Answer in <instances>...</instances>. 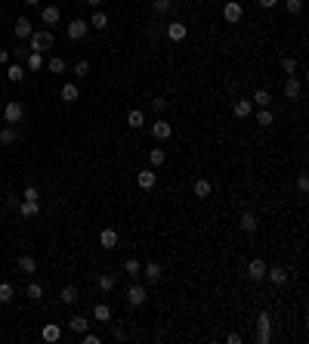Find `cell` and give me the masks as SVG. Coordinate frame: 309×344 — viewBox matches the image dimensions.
<instances>
[{"label":"cell","mask_w":309,"mask_h":344,"mask_svg":"<svg viewBox=\"0 0 309 344\" xmlns=\"http://www.w3.org/2000/svg\"><path fill=\"white\" fill-rule=\"evenodd\" d=\"M28 47H31V53H44V50H50L53 47V31H31V38H28Z\"/></svg>","instance_id":"1"},{"label":"cell","mask_w":309,"mask_h":344,"mask_svg":"<svg viewBox=\"0 0 309 344\" xmlns=\"http://www.w3.org/2000/svg\"><path fill=\"white\" fill-rule=\"evenodd\" d=\"M22 115H25V105H22L19 99H10V102L4 105V121H7V124H19Z\"/></svg>","instance_id":"2"},{"label":"cell","mask_w":309,"mask_h":344,"mask_svg":"<svg viewBox=\"0 0 309 344\" xmlns=\"http://www.w3.org/2000/svg\"><path fill=\"white\" fill-rule=\"evenodd\" d=\"M269 338H272V316L263 310V313L257 316V341H260V344H269Z\"/></svg>","instance_id":"3"},{"label":"cell","mask_w":309,"mask_h":344,"mask_svg":"<svg viewBox=\"0 0 309 344\" xmlns=\"http://www.w3.org/2000/svg\"><path fill=\"white\" fill-rule=\"evenodd\" d=\"M241 16H244V7L238 4V0H226V7H223V19H226L229 25H235V22H241Z\"/></svg>","instance_id":"4"},{"label":"cell","mask_w":309,"mask_h":344,"mask_svg":"<svg viewBox=\"0 0 309 344\" xmlns=\"http://www.w3.org/2000/svg\"><path fill=\"white\" fill-rule=\"evenodd\" d=\"M145 301H149V292H145L139 282H133L130 288H127V304H130V307H142Z\"/></svg>","instance_id":"5"},{"label":"cell","mask_w":309,"mask_h":344,"mask_svg":"<svg viewBox=\"0 0 309 344\" xmlns=\"http://www.w3.org/2000/svg\"><path fill=\"white\" fill-rule=\"evenodd\" d=\"M155 183H158V174H155L152 168H145V171H139V174H136V186H139L142 192L155 189Z\"/></svg>","instance_id":"6"},{"label":"cell","mask_w":309,"mask_h":344,"mask_svg":"<svg viewBox=\"0 0 309 344\" xmlns=\"http://www.w3.org/2000/svg\"><path fill=\"white\" fill-rule=\"evenodd\" d=\"M152 137H155V140H161V143L170 140V137H173V124H167L164 118H158V121L152 124Z\"/></svg>","instance_id":"7"},{"label":"cell","mask_w":309,"mask_h":344,"mask_svg":"<svg viewBox=\"0 0 309 344\" xmlns=\"http://www.w3.org/2000/svg\"><path fill=\"white\" fill-rule=\"evenodd\" d=\"M300 93H303L300 78L297 75H287V81H284V99H300Z\"/></svg>","instance_id":"8"},{"label":"cell","mask_w":309,"mask_h":344,"mask_svg":"<svg viewBox=\"0 0 309 344\" xmlns=\"http://www.w3.org/2000/svg\"><path fill=\"white\" fill-rule=\"evenodd\" d=\"M247 276H250L253 282H263V279H266V261H263V258H253V261L247 264Z\"/></svg>","instance_id":"9"},{"label":"cell","mask_w":309,"mask_h":344,"mask_svg":"<svg viewBox=\"0 0 309 344\" xmlns=\"http://www.w3.org/2000/svg\"><path fill=\"white\" fill-rule=\"evenodd\" d=\"M31 31H34L31 19H25V16H19V19H16V25H13V34H16L19 41H28V38H31Z\"/></svg>","instance_id":"10"},{"label":"cell","mask_w":309,"mask_h":344,"mask_svg":"<svg viewBox=\"0 0 309 344\" xmlns=\"http://www.w3.org/2000/svg\"><path fill=\"white\" fill-rule=\"evenodd\" d=\"M87 31H90V25H87L84 19H71V22H68V38H71V41H84Z\"/></svg>","instance_id":"11"},{"label":"cell","mask_w":309,"mask_h":344,"mask_svg":"<svg viewBox=\"0 0 309 344\" xmlns=\"http://www.w3.org/2000/svg\"><path fill=\"white\" fill-rule=\"evenodd\" d=\"M238 226H241V233H257V226H260L257 214H253V211H241V217H238Z\"/></svg>","instance_id":"12"},{"label":"cell","mask_w":309,"mask_h":344,"mask_svg":"<svg viewBox=\"0 0 309 344\" xmlns=\"http://www.w3.org/2000/svg\"><path fill=\"white\" fill-rule=\"evenodd\" d=\"M266 279L272 285H284L287 282V270L284 267H266Z\"/></svg>","instance_id":"13"},{"label":"cell","mask_w":309,"mask_h":344,"mask_svg":"<svg viewBox=\"0 0 309 344\" xmlns=\"http://www.w3.org/2000/svg\"><path fill=\"white\" fill-rule=\"evenodd\" d=\"M186 34H189V28H186L183 22H170V25H167V38H170L173 44H179V41H186Z\"/></svg>","instance_id":"14"},{"label":"cell","mask_w":309,"mask_h":344,"mask_svg":"<svg viewBox=\"0 0 309 344\" xmlns=\"http://www.w3.org/2000/svg\"><path fill=\"white\" fill-rule=\"evenodd\" d=\"M232 115H235V118H241V121L250 118V115H253V102H250V99H238V102L232 105Z\"/></svg>","instance_id":"15"},{"label":"cell","mask_w":309,"mask_h":344,"mask_svg":"<svg viewBox=\"0 0 309 344\" xmlns=\"http://www.w3.org/2000/svg\"><path fill=\"white\" fill-rule=\"evenodd\" d=\"M59 298H62V304H65V307H75V304L81 301V292H78V285H65L62 292H59Z\"/></svg>","instance_id":"16"},{"label":"cell","mask_w":309,"mask_h":344,"mask_svg":"<svg viewBox=\"0 0 309 344\" xmlns=\"http://www.w3.org/2000/svg\"><path fill=\"white\" fill-rule=\"evenodd\" d=\"M161 273H164V270H161V264H158V261H149V264L142 267V276L149 279V282H161Z\"/></svg>","instance_id":"17"},{"label":"cell","mask_w":309,"mask_h":344,"mask_svg":"<svg viewBox=\"0 0 309 344\" xmlns=\"http://www.w3.org/2000/svg\"><path fill=\"white\" fill-rule=\"evenodd\" d=\"M16 267L22 270L25 276H31V273H38V261H34L31 255H19V261H16Z\"/></svg>","instance_id":"18"},{"label":"cell","mask_w":309,"mask_h":344,"mask_svg":"<svg viewBox=\"0 0 309 344\" xmlns=\"http://www.w3.org/2000/svg\"><path fill=\"white\" fill-rule=\"evenodd\" d=\"M16 211H19V217H38L41 205H38V202H28V198H22V202L16 205Z\"/></svg>","instance_id":"19"},{"label":"cell","mask_w":309,"mask_h":344,"mask_svg":"<svg viewBox=\"0 0 309 344\" xmlns=\"http://www.w3.org/2000/svg\"><path fill=\"white\" fill-rule=\"evenodd\" d=\"M99 245H102V248H118V230H112V226L102 230V233H99Z\"/></svg>","instance_id":"20"},{"label":"cell","mask_w":309,"mask_h":344,"mask_svg":"<svg viewBox=\"0 0 309 344\" xmlns=\"http://www.w3.org/2000/svg\"><path fill=\"white\" fill-rule=\"evenodd\" d=\"M41 19H44V25H56L62 19V13H59V7H44L41 10Z\"/></svg>","instance_id":"21"},{"label":"cell","mask_w":309,"mask_h":344,"mask_svg":"<svg viewBox=\"0 0 309 344\" xmlns=\"http://www.w3.org/2000/svg\"><path fill=\"white\" fill-rule=\"evenodd\" d=\"M124 273L130 276V279H139V276H142V264H139L136 258H127V261H124Z\"/></svg>","instance_id":"22"},{"label":"cell","mask_w":309,"mask_h":344,"mask_svg":"<svg viewBox=\"0 0 309 344\" xmlns=\"http://www.w3.org/2000/svg\"><path fill=\"white\" fill-rule=\"evenodd\" d=\"M16 140H19V131H16V124H7V128L0 131V143H4V146H13Z\"/></svg>","instance_id":"23"},{"label":"cell","mask_w":309,"mask_h":344,"mask_svg":"<svg viewBox=\"0 0 309 344\" xmlns=\"http://www.w3.org/2000/svg\"><path fill=\"white\" fill-rule=\"evenodd\" d=\"M210 180H195V183H192V192H195V198H207L210 195Z\"/></svg>","instance_id":"24"},{"label":"cell","mask_w":309,"mask_h":344,"mask_svg":"<svg viewBox=\"0 0 309 344\" xmlns=\"http://www.w3.org/2000/svg\"><path fill=\"white\" fill-rule=\"evenodd\" d=\"M96 282H99L102 292H112V288L118 285V276H115V273H99V276H96Z\"/></svg>","instance_id":"25"},{"label":"cell","mask_w":309,"mask_h":344,"mask_svg":"<svg viewBox=\"0 0 309 344\" xmlns=\"http://www.w3.org/2000/svg\"><path fill=\"white\" fill-rule=\"evenodd\" d=\"M59 338H62V329H59L56 322H47V325H44V341L53 344V341H59Z\"/></svg>","instance_id":"26"},{"label":"cell","mask_w":309,"mask_h":344,"mask_svg":"<svg viewBox=\"0 0 309 344\" xmlns=\"http://www.w3.org/2000/svg\"><path fill=\"white\" fill-rule=\"evenodd\" d=\"M93 319L96 322H108V319H112V307H108V304H96L93 307Z\"/></svg>","instance_id":"27"},{"label":"cell","mask_w":309,"mask_h":344,"mask_svg":"<svg viewBox=\"0 0 309 344\" xmlns=\"http://www.w3.org/2000/svg\"><path fill=\"white\" fill-rule=\"evenodd\" d=\"M87 25H90V28H96V31H105V28H108V16L96 10V13H93V19H90Z\"/></svg>","instance_id":"28"},{"label":"cell","mask_w":309,"mask_h":344,"mask_svg":"<svg viewBox=\"0 0 309 344\" xmlns=\"http://www.w3.org/2000/svg\"><path fill=\"white\" fill-rule=\"evenodd\" d=\"M62 99H65V102H78V99H81L78 84H65V87H62Z\"/></svg>","instance_id":"29"},{"label":"cell","mask_w":309,"mask_h":344,"mask_svg":"<svg viewBox=\"0 0 309 344\" xmlns=\"http://www.w3.org/2000/svg\"><path fill=\"white\" fill-rule=\"evenodd\" d=\"M142 124H145V115L139 112V108H133V112L127 115V128H133V131H139Z\"/></svg>","instance_id":"30"},{"label":"cell","mask_w":309,"mask_h":344,"mask_svg":"<svg viewBox=\"0 0 309 344\" xmlns=\"http://www.w3.org/2000/svg\"><path fill=\"white\" fill-rule=\"evenodd\" d=\"M87 325H90L87 316H71V319H68V329H71V332H78V335L87 332Z\"/></svg>","instance_id":"31"},{"label":"cell","mask_w":309,"mask_h":344,"mask_svg":"<svg viewBox=\"0 0 309 344\" xmlns=\"http://www.w3.org/2000/svg\"><path fill=\"white\" fill-rule=\"evenodd\" d=\"M250 102H257L260 108H269V102H272V93H269V90H257V93L250 96Z\"/></svg>","instance_id":"32"},{"label":"cell","mask_w":309,"mask_h":344,"mask_svg":"<svg viewBox=\"0 0 309 344\" xmlns=\"http://www.w3.org/2000/svg\"><path fill=\"white\" fill-rule=\"evenodd\" d=\"M13 298H16V288L10 282H0V304H10Z\"/></svg>","instance_id":"33"},{"label":"cell","mask_w":309,"mask_h":344,"mask_svg":"<svg viewBox=\"0 0 309 344\" xmlns=\"http://www.w3.org/2000/svg\"><path fill=\"white\" fill-rule=\"evenodd\" d=\"M28 68L31 71H41L44 68V53H31L28 50Z\"/></svg>","instance_id":"34"},{"label":"cell","mask_w":309,"mask_h":344,"mask_svg":"<svg viewBox=\"0 0 309 344\" xmlns=\"http://www.w3.org/2000/svg\"><path fill=\"white\" fill-rule=\"evenodd\" d=\"M149 161H152V168H161V165L167 161V152H164V149H152V152H149Z\"/></svg>","instance_id":"35"},{"label":"cell","mask_w":309,"mask_h":344,"mask_svg":"<svg viewBox=\"0 0 309 344\" xmlns=\"http://www.w3.org/2000/svg\"><path fill=\"white\" fill-rule=\"evenodd\" d=\"M253 118H257V124H260V128H269V124L275 121V118H272V112H269V108H260V112L253 115Z\"/></svg>","instance_id":"36"},{"label":"cell","mask_w":309,"mask_h":344,"mask_svg":"<svg viewBox=\"0 0 309 344\" xmlns=\"http://www.w3.org/2000/svg\"><path fill=\"white\" fill-rule=\"evenodd\" d=\"M71 71H75V78H87V75H90V62H87V59H78Z\"/></svg>","instance_id":"37"},{"label":"cell","mask_w":309,"mask_h":344,"mask_svg":"<svg viewBox=\"0 0 309 344\" xmlns=\"http://www.w3.org/2000/svg\"><path fill=\"white\" fill-rule=\"evenodd\" d=\"M7 78L10 81H22L25 78V68L22 65H7Z\"/></svg>","instance_id":"38"},{"label":"cell","mask_w":309,"mask_h":344,"mask_svg":"<svg viewBox=\"0 0 309 344\" xmlns=\"http://www.w3.org/2000/svg\"><path fill=\"white\" fill-rule=\"evenodd\" d=\"M47 68L53 71V75H62V71H65V59H59V56H53V59L47 62Z\"/></svg>","instance_id":"39"},{"label":"cell","mask_w":309,"mask_h":344,"mask_svg":"<svg viewBox=\"0 0 309 344\" xmlns=\"http://www.w3.org/2000/svg\"><path fill=\"white\" fill-rule=\"evenodd\" d=\"M25 295H28V298H31V301H41V298H44V288H41V285H38V282H31V285H28V288H25Z\"/></svg>","instance_id":"40"},{"label":"cell","mask_w":309,"mask_h":344,"mask_svg":"<svg viewBox=\"0 0 309 344\" xmlns=\"http://www.w3.org/2000/svg\"><path fill=\"white\" fill-rule=\"evenodd\" d=\"M281 68H284V75H297V59L294 56H284L281 59Z\"/></svg>","instance_id":"41"},{"label":"cell","mask_w":309,"mask_h":344,"mask_svg":"<svg viewBox=\"0 0 309 344\" xmlns=\"http://www.w3.org/2000/svg\"><path fill=\"white\" fill-rule=\"evenodd\" d=\"M284 10H287L290 16H297V13L303 10V0H284Z\"/></svg>","instance_id":"42"},{"label":"cell","mask_w":309,"mask_h":344,"mask_svg":"<svg viewBox=\"0 0 309 344\" xmlns=\"http://www.w3.org/2000/svg\"><path fill=\"white\" fill-rule=\"evenodd\" d=\"M170 7H173V0H152V10L155 13H167Z\"/></svg>","instance_id":"43"},{"label":"cell","mask_w":309,"mask_h":344,"mask_svg":"<svg viewBox=\"0 0 309 344\" xmlns=\"http://www.w3.org/2000/svg\"><path fill=\"white\" fill-rule=\"evenodd\" d=\"M152 108H155V112H164V108H167V99H164V96H155V99H152Z\"/></svg>","instance_id":"44"},{"label":"cell","mask_w":309,"mask_h":344,"mask_svg":"<svg viewBox=\"0 0 309 344\" xmlns=\"http://www.w3.org/2000/svg\"><path fill=\"white\" fill-rule=\"evenodd\" d=\"M81 341H84V344H99L102 338H99V335H93V332H84V335H81Z\"/></svg>","instance_id":"45"},{"label":"cell","mask_w":309,"mask_h":344,"mask_svg":"<svg viewBox=\"0 0 309 344\" xmlns=\"http://www.w3.org/2000/svg\"><path fill=\"white\" fill-rule=\"evenodd\" d=\"M22 198H28V202H38V189H34V186H25Z\"/></svg>","instance_id":"46"},{"label":"cell","mask_w":309,"mask_h":344,"mask_svg":"<svg viewBox=\"0 0 309 344\" xmlns=\"http://www.w3.org/2000/svg\"><path fill=\"white\" fill-rule=\"evenodd\" d=\"M297 189H300V192H306V189H309V177H306V174H300V177H297Z\"/></svg>","instance_id":"47"},{"label":"cell","mask_w":309,"mask_h":344,"mask_svg":"<svg viewBox=\"0 0 309 344\" xmlns=\"http://www.w3.org/2000/svg\"><path fill=\"white\" fill-rule=\"evenodd\" d=\"M257 4H260L263 10H272V7H278V0H257Z\"/></svg>","instance_id":"48"},{"label":"cell","mask_w":309,"mask_h":344,"mask_svg":"<svg viewBox=\"0 0 309 344\" xmlns=\"http://www.w3.org/2000/svg\"><path fill=\"white\" fill-rule=\"evenodd\" d=\"M7 62H10V53H7V50H0V65H7Z\"/></svg>","instance_id":"49"},{"label":"cell","mask_w":309,"mask_h":344,"mask_svg":"<svg viewBox=\"0 0 309 344\" xmlns=\"http://www.w3.org/2000/svg\"><path fill=\"white\" fill-rule=\"evenodd\" d=\"M87 4H90V10H99V7H102V0H87Z\"/></svg>","instance_id":"50"},{"label":"cell","mask_w":309,"mask_h":344,"mask_svg":"<svg viewBox=\"0 0 309 344\" xmlns=\"http://www.w3.org/2000/svg\"><path fill=\"white\" fill-rule=\"evenodd\" d=\"M22 4H25V7H38V4H41V0H22Z\"/></svg>","instance_id":"51"}]
</instances>
